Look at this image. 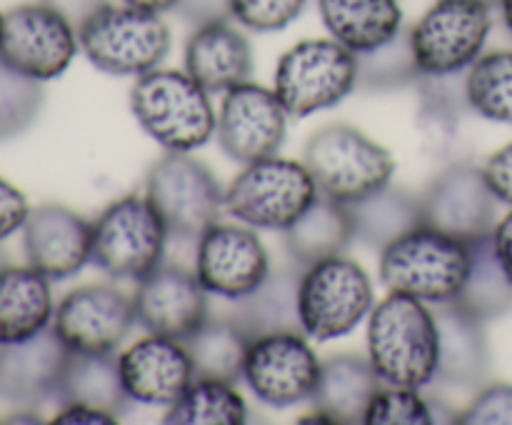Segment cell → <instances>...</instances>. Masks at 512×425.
I'll list each match as a JSON object with an SVG mask.
<instances>
[{
	"label": "cell",
	"instance_id": "cell-1",
	"mask_svg": "<svg viewBox=\"0 0 512 425\" xmlns=\"http://www.w3.org/2000/svg\"><path fill=\"white\" fill-rule=\"evenodd\" d=\"M368 358L388 385L423 388L438 375V325L420 298L390 290L368 318Z\"/></svg>",
	"mask_w": 512,
	"mask_h": 425
},
{
	"label": "cell",
	"instance_id": "cell-2",
	"mask_svg": "<svg viewBox=\"0 0 512 425\" xmlns=\"http://www.w3.org/2000/svg\"><path fill=\"white\" fill-rule=\"evenodd\" d=\"M130 110L155 143L180 153L208 143L218 123L208 90L188 70L160 65L138 75L130 88Z\"/></svg>",
	"mask_w": 512,
	"mask_h": 425
},
{
	"label": "cell",
	"instance_id": "cell-3",
	"mask_svg": "<svg viewBox=\"0 0 512 425\" xmlns=\"http://www.w3.org/2000/svg\"><path fill=\"white\" fill-rule=\"evenodd\" d=\"M380 283L423 303L455 300L470 270V243L433 228L415 225L380 250Z\"/></svg>",
	"mask_w": 512,
	"mask_h": 425
},
{
	"label": "cell",
	"instance_id": "cell-4",
	"mask_svg": "<svg viewBox=\"0 0 512 425\" xmlns=\"http://www.w3.org/2000/svg\"><path fill=\"white\" fill-rule=\"evenodd\" d=\"M303 163L318 193L345 205L390 185L395 173L393 153L348 123H330L315 130L305 143Z\"/></svg>",
	"mask_w": 512,
	"mask_h": 425
},
{
	"label": "cell",
	"instance_id": "cell-5",
	"mask_svg": "<svg viewBox=\"0 0 512 425\" xmlns=\"http://www.w3.org/2000/svg\"><path fill=\"white\" fill-rule=\"evenodd\" d=\"M78 43L80 53L103 73L138 78L168 58L173 35L163 13L105 3L80 25Z\"/></svg>",
	"mask_w": 512,
	"mask_h": 425
},
{
	"label": "cell",
	"instance_id": "cell-6",
	"mask_svg": "<svg viewBox=\"0 0 512 425\" xmlns=\"http://www.w3.org/2000/svg\"><path fill=\"white\" fill-rule=\"evenodd\" d=\"M358 88V53L335 38H308L280 55L275 95L290 118L333 108Z\"/></svg>",
	"mask_w": 512,
	"mask_h": 425
},
{
	"label": "cell",
	"instance_id": "cell-7",
	"mask_svg": "<svg viewBox=\"0 0 512 425\" xmlns=\"http://www.w3.org/2000/svg\"><path fill=\"white\" fill-rule=\"evenodd\" d=\"M318 185L300 160L260 158L248 163L225 188V210L265 230H285L318 198Z\"/></svg>",
	"mask_w": 512,
	"mask_h": 425
},
{
	"label": "cell",
	"instance_id": "cell-8",
	"mask_svg": "<svg viewBox=\"0 0 512 425\" xmlns=\"http://www.w3.org/2000/svg\"><path fill=\"white\" fill-rule=\"evenodd\" d=\"M298 308L300 328L308 338H343L373 310L370 275L343 253L318 260L300 273Z\"/></svg>",
	"mask_w": 512,
	"mask_h": 425
},
{
	"label": "cell",
	"instance_id": "cell-9",
	"mask_svg": "<svg viewBox=\"0 0 512 425\" xmlns=\"http://www.w3.org/2000/svg\"><path fill=\"white\" fill-rule=\"evenodd\" d=\"M168 235L145 195H123L95 218L90 263L110 278L140 280L163 263Z\"/></svg>",
	"mask_w": 512,
	"mask_h": 425
},
{
	"label": "cell",
	"instance_id": "cell-10",
	"mask_svg": "<svg viewBox=\"0 0 512 425\" xmlns=\"http://www.w3.org/2000/svg\"><path fill=\"white\" fill-rule=\"evenodd\" d=\"M145 198L153 203L170 235L200 238L218 223L225 208V190L203 160L168 150L150 168Z\"/></svg>",
	"mask_w": 512,
	"mask_h": 425
},
{
	"label": "cell",
	"instance_id": "cell-11",
	"mask_svg": "<svg viewBox=\"0 0 512 425\" xmlns=\"http://www.w3.org/2000/svg\"><path fill=\"white\" fill-rule=\"evenodd\" d=\"M493 28L485 0H435L408 30L423 75H460L483 55Z\"/></svg>",
	"mask_w": 512,
	"mask_h": 425
},
{
	"label": "cell",
	"instance_id": "cell-12",
	"mask_svg": "<svg viewBox=\"0 0 512 425\" xmlns=\"http://www.w3.org/2000/svg\"><path fill=\"white\" fill-rule=\"evenodd\" d=\"M80 50L78 30L45 3H23L3 15L0 60L35 80H53L68 70Z\"/></svg>",
	"mask_w": 512,
	"mask_h": 425
},
{
	"label": "cell",
	"instance_id": "cell-13",
	"mask_svg": "<svg viewBox=\"0 0 512 425\" xmlns=\"http://www.w3.org/2000/svg\"><path fill=\"white\" fill-rule=\"evenodd\" d=\"M318 355L303 330L255 335L245 355L243 378L263 403L273 408L310 400L320 375Z\"/></svg>",
	"mask_w": 512,
	"mask_h": 425
},
{
	"label": "cell",
	"instance_id": "cell-14",
	"mask_svg": "<svg viewBox=\"0 0 512 425\" xmlns=\"http://www.w3.org/2000/svg\"><path fill=\"white\" fill-rule=\"evenodd\" d=\"M135 323L133 298L115 285L88 283L60 298L50 328L70 353H115Z\"/></svg>",
	"mask_w": 512,
	"mask_h": 425
},
{
	"label": "cell",
	"instance_id": "cell-15",
	"mask_svg": "<svg viewBox=\"0 0 512 425\" xmlns=\"http://www.w3.org/2000/svg\"><path fill=\"white\" fill-rule=\"evenodd\" d=\"M285 133L288 110L283 108L275 90L250 80L225 90L215 135L228 158L248 165L278 155L285 143Z\"/></svg>",
	"mask_w": 512,
	"mask_h": 425
},
{
	"label": "cell",
	"instance_id": "cell-16",
	"mask_svg": "<svg viewBox=\"0 0 512 425\" xmlns=\"http://www.w3.org/2000/svg\"><path fill=\"white\" fill-rule=\"evenodd\" d=\"M268 273L270 255L255 230L218 220L200 233L195 275L208 293L238 303L253 293Z\"/></svg>",
	"mask_w": 512,
	"mask_h": 425
},
{
	"label": "cell",
	"instance_id": "cell-17",
	"mask_svg": "<svg viewBox=\"0 0 512 425\" xmlns=\"http://www.w3.org/2000/svg\"><path fill=\"white\" fill-rule=\"evenodd\" d=\"M495 205L498 198L490 190L483 168L473 163L448 165L420 195L423 223L468 243L493 235L498 223Z\"/></svg>",
	"mask_w": 512,
	"mask_h": 425
},
{
	"label": "cell",
	"instance_id": "cell-18",
	"mask_svg": "<svg viewBox=\"0 0 512 425\" xmlns=\"http://www.w3.org/2000/svg\"><path fill=\"white\" fill-rule=\"evenodd\" d=\"M135 318L148 333L185 340L210 318L208 290L195 270L160 263L138 280L133 295Z\"/></svg>",
	"mask_w": 512,
	"mask_h": 425
},
{
	"label": "cell",
	"instance_id": "cell-19",
	"mask_svg": "<svg viewBox=\"0 0 512 425\" xmlns=\"http://www.w3.org/2000/svg\"><path fill=\"white\" fill-rule=\"evenodd\" d=\"M23 250L28 265L50 280H65L93 258V223L68 205L43 203L25 220Z\"/></svg>",
	"mask_w": 512,
	"mask_h": 425
},
{
	"label": "cell",
	"instance_id": "cell-20",
	"mask_svg": "<svg viewBox=\"0 0 512 425\" xmlns=\"http://www.w3.org/2000/svg\"><path fill=\"white\" fill-rule=\"evenodd\" d=\"M125 393L133 403L170 405L195 380L193 360L183 340L150 333L118 358Z\"/></svg>",
	"mask_w": 512,
	"mask_h": 425
},
{
	"label": "cell",
	"instance_id": "cell-21",
	"mask_svg": "<svg viewBox=\"0 0 512 425\" xmlns=\"http://www.w3.org/2000/svg\"><path fill=\"white\" fill-rule=\"evenodd\" d=\"M68 353L53 328L20 343L0 345V400L20 408H38L55 398Z\"/></svg>",
	"mask_w": 512,
	"mask_h": 425
},
{
	"label": "cell",
	"instance_id": "cell-22",
	"mask_svg": "<svg viewBox=\"0 0 512 425\" xmlns=\"http://www.w3.org/2000/svg\"><path fill=\"white\" fill-rule=\"evenodd\" d=\"M438 375L448 385L478 388L490 370V345L485 335V320L458 300L438 303Z\"/></svg>",
	"mask_w": 512,
	"mask_h": 425
},
{
	"label": "cell",
	"instance_id": "cell-23",
	"mask_svg": "<svg viewBox=\"0 0 512 425\" xmlns=\"http://www.w3.org/2000/svg\"><path fill=\"white\" fill-rule=\"evenodd\" d=\"M185 70L208 93H225L250 80L253 73L250 40L228 20L195 25L185 43Z\"/></svg>",
	"mask_w": 512,
	"mask_h": 425
},
{
	"label": "cell",
	"instance_id": "cell-24",
	"mask_svg": "<svg viewBox=\"0 0 512 425\" xmlns=\"http://www.w3.org/2000/svg\"><path fill=\"white\" fill-rule=\"evenodd\" d=\"M50 278L33 265L0 268V345L20 343L53 325Z\"/></svg>",
	"mask_w": 512,
	"mask_h": 425
},
{
	"label": "cell",
	"instance_id": "cell-25",
	"mask_svg": "<svg viewBox=\"0 0 512 425\" xmlns=\"http://www.w3.org/2000/svg\"><path fill=\"white\" fill-rule=\"evenodd\" d=\"M380 375L370 358L355 353H340L320 363L318 385L313 400L315 410H323L335 423H363L370 400L378 393Z\"/></svg>",
	"mask_w": 512,
	"mask_h": 425
},
{
	"label": "cell",
	"instance_id": "cell-26",
	"mask_svg": "<svg viewBox=\"0 0 512 425\" xmlns=\"http://www.w3.org/2000/svg\"><path fill=\"white\" fill-rule=\"evenodd\" d=\"M330 38L353 53H368L403 30L400 0H318Z\"/></svg>",
	"mask_w": 512,
	"mask_h": 425
},
{
	"label": "cell",
	"instance_id": "cell-27",
	"mask_svg": "<svg viewBox=\"0 0 512 425\" xmlns=\"http://www.w3.org/2000/svg\"><path fill=\"white\" fill-rule=\"evenodd\" d=\"M283 233L285 248L300 268L340 255L355 238L348 205L338 203L328 195H318L308 205V210Z\"/></svg>",
	"mask_w": 512,
	"mask_h": 425
},
{
	"label": "cell",
	"instance_id": "cell-28",
	"mask_svg": "<svg viewBox=\"0 0 512 425\" xmlns=\"http://www.w3.org/2000/svg\"><path fill=\"white\" fill-rule=\"evenodd\" d=\"M53 400L60 405H93L120 418L130 398L120 378L118 358L113 353H68Z\"/></svg>",
	"mask_w": 512,
	"mask_h": 425
},
{
	"label": "cell",
	"instance_id": "cell-29",
	"mask_svg": "<svg viewBox=\"0 0 512 425\" xmlns=\"http://www.w3.org/2000/svg\"><path fill=\"white\" fill-rule=\"evenodd\" d=\"M348 210L353 218L355 238L380 250L413 230L415 225H423L420 198L403 188H393V185H385V188L355 200L348 205Z\"/></svg>",
	"mask_w": 512,
	"mask_h": 425
},
{
	"label": "cell",
	"instance_id": "cell-30",
	"mask_svg": "<svg viewBox=\"0 0 512 425\" xmlns=\"http://www.w3.org/2000/svg\"><path fill=\"white\" fill-rule=\"evenodd\" d=\"M300 273L295 268H270L268 278L250 295L238 300L233 318L250 333V338L275 330L300 328Z\"/></svg>",
	"mask_w": 512,
	"mask_h": 425
},
{
	"label": "cell",
	"instance_id": "cell-31",
	"mask_svg": "<svg viewBox=\"0 0 512 425\" xmlns=\"http://www.w3.org/2000/svg\"><path fill=\"white\" fill-rule=\"evenodd\" d=\"M250 333L235 318H208L190 338H185L195 378L233 380L243 378Z\"/></svg>",
	"mask_w": 512,
	"mask_h": 425
},
{
	"label": "cell",
	"instance_id": "cell-32",
	"mask_svg": "<svg viewBox=\"0 0 512 425\" xmlns=\"http://www.w3.org/2000/svg\"><path fill=\"white\" fill-rule=\"evenodd\" d=\"M455 300L485 323L512 310V280L495 253L493 235L470 240V270Z\"/></svg>",
	"mask_w": 512,
	"mask_h": 425
},
{
	"label": "cell",
	"instance_id": "cell-33",
	"mask_svg": "<svg viewBox=\"0 0 512 425\" xmlns=\"http://www.w3.org/2000/svg\"><path fill=\"white\" fill-rule=\"evenodd\" d=\"M455 75H420L418 125L423 145L430 155H445L458 138L460 115L470 108L465 98V80L455 88Z\"/></svg>",
	"mask_w": 512,
	"mask_h": 425
},
{
	"label": "cell",
	"instance_id": "cell-34",
	"mask_svg": "<svg viewBox=\"0 0 512 425\" xmlns=\"http://www.w3.org/2000/svg\"><path fill=\"white\" fill-rule=\"evenodd\" d=\"M248 405L228 380L195 378L175 403L168 405V425H243Z\"/></svg>",
	"mask_w": 512,
	"mask_h": 425
},
{
	"label": "cell",
	"instance_id": "cell-35",
	"mask_svg": "<svg viewBox=\"0 0 512 425\" xmlns=\"http://www.w3.org/2000/svg\"><path fill=\"white\" fill-rule=\"evenodd\" d=\"M465 98L480 118L512 125V50L483 53L470 65Z\"/></svg>",
	"mask_w": 512,
	"mask_h": 425
},
{
	"label": "cell",
	"instance_id": "cell-36",
	"mask_svg": "<svg viewBox=\"0 0 512 425\" xmlns=\"http://www.w3.org/2000/svg\"><path fill=\"white\" fill-rule=\"evenodd\" d=\"M420 75L423 73L415 63L410 35L403 33V30L395 38H390L388 43L378 45L368 53H358V88L363 90L388 93V90L418 83Z\"/></svg>",
	"mask_w": 512,
	"mask_h": 425
},
{
	"label": "cell",
	"instance_id": "cell-37",
	"mask_svg": "<svg viewBox=\"0 0 512 425\" xmlns=\"http://www.w3.org/2000/svg\"><path fill=\"white\" fill-rule=\"evenodd\" d=\"M40 83L0 60V140L15 138L35 123L45 103Z\"/></svg>",
	"mask_w": 512,
	"mask_h": 425
},
{
	"label": "cell",
	"instance_id": "cell-38",
	"mask_svg": "<svg viewBox=\"0 0 512 425\" xmlns=\"http://www.w3.org/2000/svg\"><path fill=\"white\" fill-rule=\"evenodd\" d=\"M420 388L388 385L378 388L365 410V425H433L430 400L418 393Z\"/></svg>",
	"mask_w": 512,
	"mask_h": 425
},
{
	"label": "cell",
	"instance_id": "cell-39",
	"mask_svg": "<svg viewBox=\"0 0 512 425\" xmlns=\"http://www.w3.org/2000/svg\"><path fill=\"white\" fill-rule=\"evenodd\" d=\"M308 0H233L230 15L255 33H275L300 18Z\"/></svg>",
	"mask_w": 512,
	"mask_h": 425
},
{
	"label": "cell",
	"instance_id": "cell-40",
	"mask_svg": "<svg viewBox=\"0 0 512 425\" xmlns=\"http://www.w3.org/2000/svg\"><path fill=\"white\" fill-rule=\"evenodd\" d=\"M460 425H512V383H490L458 413Z\"/></svg>",
	"mask_w": 512,
	"mask_h": 425
},
{
	"label": "cell",
	"instance_id": "cell-41",
	"mask_svg": "<svg viewBox=\"0 0 512 425\" xmlns=\"http://www.w3.org/2000/svg\"><path fill=\"white\" fill-rule=\"evenodd\" d=\"M28 215L30 205L25 200V195L13 183L0 178V240L10 238L13 233L23 230Z\"/></svg>",
	"mask_w": 512,
	"mask_h": 425
},
{
	"label": "cell",
	"instance_id": "cell-42",
	"mask_svg": "<svg viewBox=\"0 0 512 425\" xmlns=\"http://www.w3.org/2000/svg\"><path fill=\"white\" fill-rule=\"evenodd\" d=\"M485 180L500 203L512 205V143L495 150L483 165Z\"/></svg>",
	"mask_w": 512,
	"mask_h": 425
},
{
	"label": "cell",
	"instance_id": "cell-43",
	"mask_svg": "<svg viewBox=\"0 0 512 425\" xmlns=\"http://www.w3.org/2000/svg\"><path fill=\"white\" fill-rule=\"evenodd\" d=\"M233 0H178L175 13L193 25L213 23V20H230Z\"/></svg>",
	"mask_w": 512,
	"mask_h": 425
},
{
	"label": "cell",
	"instance_id": "cell-44",
	"mask_svg": "<svg viewBox=\"0 0 512 425\" xmlns=\"http://www.w3.org/2000/svg\"><path fill=\"white\" fill-rule=\"evenodd\" d=\"M55 425H78V423H88V425H115L118 423V415L108 413V410L93 408V405H83V403H70V405H60L58 415L53 418Z\"/></svg>",
	"mask_w": 512,
	"mask_h": 425
},
{
	"label": "cell",
	"instance_id": "cell-45",
	"mask_svg": "<svg viewBox=\"0 0 512 425\" xmlns=\"http://www.w3.org/2000/svg\"><path fill=\"white\" fill-rule=\"evenodd\" d=\"M40 3L50 5L53 10H58L63 18H68L75 25V30L95 13V10L103 8L108 0H40Z\"/></svg>",
	"mask_w": 512,
	"mask_h": 425
},
{
	"label": "cell",
	"instance_id": "cell-46",
	"mask_svg": "<svg viewBox=\"0 0 512 425\" xmlns=\"http://www.w3.org/2000/svg\"><path fill=\"white\" fill-rule=\"evenodd\" d=\"M493 245H495V253H498L500 263H503V268L508 270V275L512 280V210L505 215L503 220H498V223H495Z\"/></svg>",
	"mask_w": 512,
	"mask_h": 425
},
{
	"label": "cell",
	"instance_id": "cell-47",
	"mask_svg": "<svg viewBox=\"0 0 512 425\" xmlns=\"http://www.w3.org/2000/svg\"><path fill=\"white\" fill-rule=\"evenodd\" d=\"M430 413H433V425L435 423H458V410L448 408L443 400L430 398Z\"/></svg>",
	"mask_w": 512,
	"mask_h": 425
},
{
	"label": "cell",
	"instance_id": "cell-48",
	"mask_svg": "<svg viewBox=\"0 0 512 425\" xmlns=\"http://www.w3.org/2000/svg\"><path fill=\"white\" fill-rule=\"evenodd\" d=\"M123 3L143 10H153V13H168V10H175L178 0H123Z\"/></svg>",
	"mask_w": 512,
	"mask_h": 425
},
{
	"label": "cell",
	"instance_id": "cell-49",
	"mask_svg": "<svg viewBox=\"0 0 512 425\" xmlns=\"http://www.w3.org/2000/svg\"><path fill=\"white\" fill-rule=\"evenodd\" d=\"M5 423H43V418H40L38 413H35V408H25V410H15V413H10L8 418H5Z\"/></svg>",
	"mask_w": 512,
	"mask_h": 425
},
{
	"label": "cell",
	"instance_id": "cell-50",
	"mask_svg": "<svg viewBox=\"0 0 512 425\" xmlns=\"http://www.w3.org/2000/svg\"><path fill=\"white\" fill-rule=\"evenodd\" d=\"M498 5H500V13H503L505 25H508V30L512 33V0H498Z\"/></svg>",
	"mask_w": 512,
	"mask_h": 425
},
{
	"label": "cell",
	"instance_id": "cell-51",
	"mask_svg": "<svg viewBox=\"0 0 512 425\" xmlns=\"http://www.w3.org/2000/svg\"><path fill=\"white\" fill-rule=\"evenodd\" d=\"M5 263H8V260H5V253H3V250H0V268H3Z\"/></svg>",
	"mask_w": 512,
	"mask_h": 425
},
{
	"label": "cell",
	"instance_id": "cell-52",
	"mask_svg": "<svg viewBox=\"0 0 512 425\" xmlns=\"http://www.w3.org/2000/svg\"><path fill=\"white\" fill-rule=\"evenodd\" d=\"M3 15L5 13H3V10H0V35H3Z\"/></svg>",
	"mask_w": 512,
	"mask_h": 425
},
{
	"label": "cell",
	"instance_id": "cell-53",
	"mask_svg": "<svg viewBox=\"0 0 512 425\" xmlns=\"http://www.w3.org/2000/svg\"><path fill=\"white\" fill-rule=\"evenodd\" d=\"M485 3H490V5H498V0H485Z\"/></svg>",
	"mask_w": 512,
	"mask_h": 425
}]
</instances>
